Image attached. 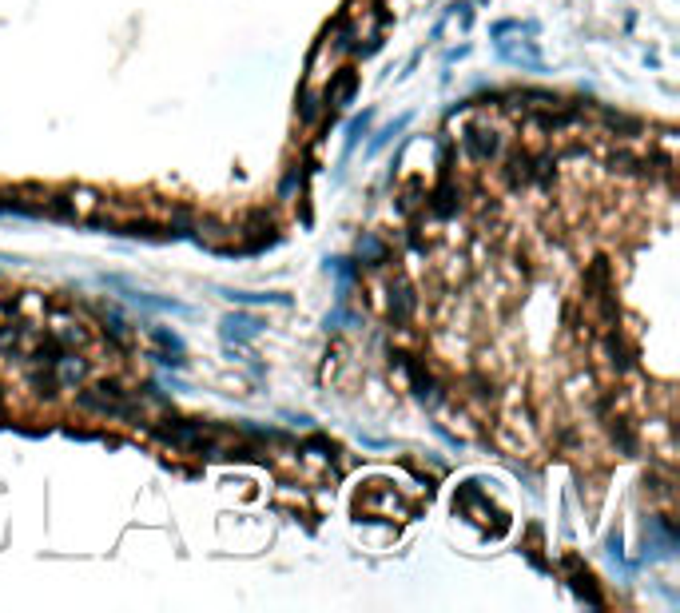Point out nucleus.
I'll list each match as a JSON object with an SVG mask.
<instances>
[]
</instances>
